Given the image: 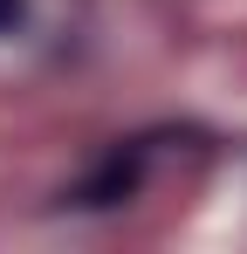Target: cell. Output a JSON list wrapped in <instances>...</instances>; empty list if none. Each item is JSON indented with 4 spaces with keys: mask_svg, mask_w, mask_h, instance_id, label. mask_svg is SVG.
Segmentation results:
<instances>
[{
    "mask_svg": "<svg viewBox=\"0 0 247 254\" xmlns=\"http://www.w3.org/2000/svg\"><path fill=\"white\" fill-rule=\"evenodd\" d=\"M124 192H137V158H130V165H124V158H110V165L82 186V206H117Z\"/></svg>",
    "mask_w": 247,
    "mask_h": 254,
    "instance_id": "6da1fadb",
    "label": "cell"
},
{
    "mask_svg": "<svg viewBox=\"0 0 247 254\" xmlns=\"http://www.w3.org/2000/svg\"><path fill=\"white\" fill-rule=\"evenodd\" d=\"M21 14H28V0H0V28H14Z\"/></svg>",
    "mask_w": 247,
    "mask_h": 254,
    "instance_id": "7a4b0ae2",
    "label": "cell"
}]
</instances>
